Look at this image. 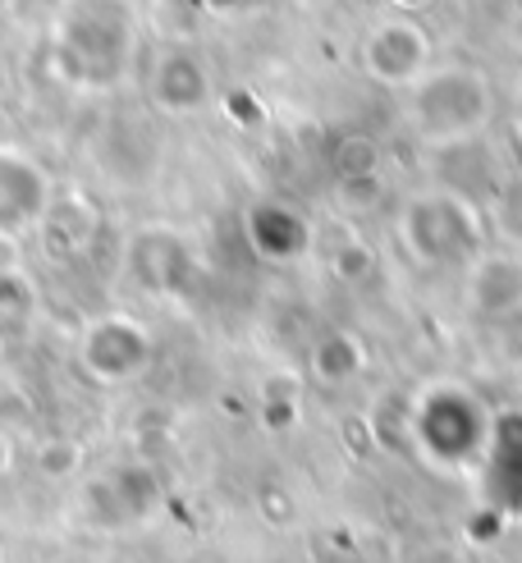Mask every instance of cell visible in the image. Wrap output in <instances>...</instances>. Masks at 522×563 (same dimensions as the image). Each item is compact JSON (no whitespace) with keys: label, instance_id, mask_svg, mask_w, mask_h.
Wrapping results in <instances>:
<instances>
[{"label":"cell","instance_id":"1","mask_svg":"<svg viewBox=\"0 0 522 563\" xmlns=\"http://www.w3.org/2000/svg\"><path fill=\"white\" fill-rule=\"evenodd\" d=\"M137 23L129 0H65L55 46H60L65 78L78 88H110L129 74Z\"/></svg>","mask_w":522,"mask_h":563},{"label":"cell","instance_id":"2","mask_svg":"<svg viewBox=\"0 0 522 563\" xmlns=\"http://www.w3.org/2000/svg\"><path fill=\"white\" fill-rule=\"evenodd\" d=\"M495 115V88L473 65L426 69L408 88V129L426 147H458L481 137Z\"/></svg>","mask_w":522,"mask_h":563},{"label":"cell","instance_id":"3","mask_svg":"<svg viewBox=\"0 0 522 563\" xmlns=\"http://www.w3.org/2000/svg\"><path fill=\"white\" fill-rule=\"evenodd\" d=\"M490 412L463 385H431L412 404V440L435 467H473L490 440Z\"/></svg>","mask_w":522,"mask_h":563},{"label":"cell","instance_id":"4","mask_svg":"<svg viewBox=\"0 0 522 563\" xmlns=\"http://www.w3.org/2000/svg\"><path fill=\"white\" fill-rule=\"evenodd\" d=\"M403 243L422 262H458L481 247V220L463 197L426 192L403 211Z\"/></svg>","mask_w":522,"mask_h":563},{"label":"cell","instance_id":"5","mask_svg":"<svg viewBox=\"0 0 522 563\" xmlns=\"http://www.w3.org/2000/svg\"><path fill=\"white\" fill-rule=\"evenodd\" d=\"M152 362V334L124 312L97 317L82 334V367L97 380H133Z\"/></svg>","mask_w":522,"mask_h":563},{"label":"cell","instance_id":"6","mask_svg":"<svg viewBox=\"0 0 522 563\" xmlns=\"http://www.w3.org/2000/svg\"><path fill=\"white\" fill-rule=\"evenodd\" d=\"M363 65L390 88H412L431 69V37L412 19H385L363 42Z\"/></svg>","mask_w":522,"mask_h":563},{"label":"cell","instance_id":"7","mask_svg":"<svg viewBox=\"0 0 522 563\" xmlns=\"http://www.w3.org/2000/svg\"><path fill=\"white\" fill-rule=\"evenodd\" d=\"M51 211L46 170L14 147H0V239H19Z\"/></svg>","mask_w":522,"mask_h":563},{"label":"cell","instance_id":"8","mask_svg":"<svg viewBox=\"0 0 522 563\" xmlns=\"http://www.w3.org/2000/svg\"><path fill=\"white\" fill-rule=\"evenodd\" d=\"M486 499L500 514H522V417H495L490 440L481 449Z\"/></svg>","mask_w":522,"mask_h":563},{"label":"cell","instance_id":"9","mask_svg":"<svg viewBox=\"0 0 522 563\" xmlns=\"http://www.w3.org/2000/svg\"><path fill=\"white\" fill-rule=\"evenodd\" d=\"M473 294L477 312L486 317H513L522 307V262L518 257H504V252H495V257H481V266L473 271Z\"/></svg>","mask_w":522,"mask_h":563},{"label":"cell","instance_id":"10","mask_svg":"<svg viewBox=\"0 0 522 563\" xmlns=\"http://www.w3.org/2000/svg\"><path fill=\"white\" fill-rule=\"evenodd\" d=\"M156 101L165 106V110H198V106H207V92H211V78H207V69H202V60L198 55H188V51H170L165 60L156 65Z\"/></svg>","mask_w":522,"mask_h":563},{"label":"cell","instance_id":"11","mask_svg":"<svg viewBox=\"0 0 522 563\" xmlns=\"http://www.w3.org/2000/svg\"><path fill=\"white\" fill-rule=\"evenodd\" d=\"M37 312V289L23 271H0V334H19Z\"/></svg>","mask_w":522,"mask_h":563},{"label":"cell","instance_id":"12","mask_svg":"<svg viewBox=\"0 0 522 563\" xmlns=\"http://www.w3.org/2000/svg\"><path fill=\"white\" fill-rule=\"evenodd\" d=\"M0 472H10V440L0 435Z\"/></svg>","mask_w":522,"mask_h":563},{"label":"cell","instance_id":"13","mask_svg":"<svg viewBox=\"0 0 522 563\" xmlns=\"http://www.w3.org/2000/svg\"><path fill=\"white\" fill-rule=\"evenodd\" d=\"M0 563H5V550H0Z\"/></svg>","mask_w":522,"mask_h":563}]
</instances>
